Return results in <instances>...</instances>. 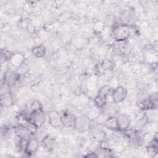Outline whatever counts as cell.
<instances>
[{"instance_id": "cell-15", "label": "cell", "mask_w": 158, "mask_h": 158, "mask_svg": "<svg viewBox=\"0 0 158 158\" xmlns=\"http://www.w3.org/2000/svg\"><path fill=\"white\" fill-rule=\"evenodd\" d=\"M147 152L148 155L151 157H154L157 153V140L155 138L150 143V144L147 147Z\"/></svg>"}, {"instance_id": "cell-11", "label": "cell", "mask_w": 158, "mask_h": 158, "mask_svg": "<svg viewBox=\"0 0 158 158\" xmlns=\"http://www.w3.org/2000/svg\"><path fill=\"white\" fill-rule=\"evenodd\" d=\"M38 148V141L35 138H30L28 139L26 149L25 152L28 154H32L35 153Z\"/></svg>"}, {"instance_id": "cell-21", "label": "cell", "mask_w": 158, "mask_h": 158, "mask_svg": "<svg viewBox=\"0 0 158 158\" xmlns=\"http://www.w3.org/2000/svg\"><path fill=\"white\" fill-rule=\"evenodd\" d=\"M101 67L104 70H109L113 66V62L109 59H104L102 61L101 64Z\"/></svg>"}, {"instance_id": "cell-16", "label": "cell", "mask_w": 158, "mask_h": 158, "mask_svg": "<svg viewBox=\"0 0 158 158\" xmlns=\"http://www.w3.org/2000/svg\"><path fill=\"white\" fill-rule=\"evenodd\" d=\"M32 53L36 57H43L46 54V48L42 44L35 46L32 49Z\"/></svg>"}, {"instance_id": "cell-14", "label": "cell", "mask_w": 158, "mask_h": 158, "mask_svg": "<svg viewBox=\"0 0 158 158\" xmlns=\"http://www.w3.org/2000/svg\"><path fill=\"white\" fill-rule=\"evenodd\" d=\"M15 132L20 138L26 139L30 135L31 133L28 127L22 125H20L15 128Z\"/></svg>"}, {"instance_id": "cell-13", "label": "cell", "mask_w": 158, "mask_h": 158, "mask_svg": "<svg viewBox=\"0 0 158 158\" xmlns=\"http://www.w3.org/2000/svg\"><path fill=\"white\" fill-rule=\"evenodd\" d=\"M10 60L13 66L19 67L22 64H23L24 56L21 54L16 53L11 55L10 57Z\"/></svg>"}, {"instance_id": "cell-3", "label": "cell", "mask_w": 158, "mask_h": 158, "mask_svg": "<svg viewBox=\"0 0 158 158\" xmlns=\"http://www.w3.org/2000/svg\"><path fill=\"white\" fill-rule=\"evenodd\" d=\"M110 91L107 86H104L99 91L98 95L94 98V101L97 107L102 108L107 103V96Z\"/></svg>"}, {"instance_id": "cell-19", "label": "cell", "mask_w": 158, "mask_h": 158, "mask_svg": "<svg viewBox=\"0 0 158 158\" xmlns=\"http://www.w3.org/2000/svg\"><path fill=\"white\" fill-rule=\"evenodd\" d=\"M104 108V112L106 114L108 115L109 117L111 116H115L114 114H116L117 113V109L112 106H106V105L102 107Z\"/></svg>"}, {"instance_id": "cell-4", "label": "cell", "mask_w": 158, "mask_h": 158, "mask_svg": "<svg viewBox=\"0 0 158 158\" xmlns=\"http://www.w3.org/2000/svg\"><path fill=\"white\" fill-rule=\"evenodd\" d=\"M45 122V114L43 110L31 112L30 115V123L34 125L36 128L41 127Z\"/></svg>"}, {"instance_id": "cell-6", "label": "cell", "mask_w": 158, "mask_h": 158, "mask_svg": "<svg viewBox=\"0 0 158 158\" xmlns=\"http://www.w3.org/2000/svg\"><path fill=\"white\" fill-rule=\"evenodd\" d=\"M49 123L54 128L60 126L62 124L61 115L56 110H52L48 113Z\"/></svg>"}, {"instance_id": "cell-7", "label": "cell", "mask_w": 158, "mask_h": 158, "mask_svg": "<svg viewBox=\"0 0 158 158\" xmlns=\"http://www.w3.org/2000/svg\"><path fill=\"white\" fill-rule=\"evenodd\" d=\"M118 123V130L126 131L130 127L131 120L126 114H120L117 117Z\"/></svg>"}, {"instance_id": "cell-9", "label": "cell", "mask_w": 158, "mask_h": 158, "mask_svg": "<svg viewBox=\"0 0 158 158\" xmlns=\"http://www.w3.org/2000/svg\"><path fill=\"white\" fill-rule=\"evenodd\" d=\"M75 117L69 112H65L61 115L62 124L65 127H70L74 125Z\"/></svg>"}, {"instance_id": "cell-10", "label": "cell", "mask_w": 158, "mask_h": 158, "mask_svg": "<svg viewBox=\"0 0 158 158\" xmlns=\"http://www.w3.org/2000/svg\"><path fill=\"white\" fill-rule=\"evenodd\" d=\"M112 48L114 52L116 54H122L127 49L126 41H115L113 43Z\"/></svg>"}, {"instance_id": "cell-2", "label": "cell", "mask_w": 158, "mask_h": 158, "mask_svg": "<svg viewBox=\"0 0 158 158\" xmlns=\"http://www.w3.org/2000/svg\"><path fill=\"white\" fill-rule=\"evenodd\" d=\"M73 127L79 132H86L88 131L91 127L90 120L88 117L81 115L75 118Z\"/></svg>"}, {"instance_id": "cell-12", "label": "cell", "mask_w": 158, "mask_h": 158, "mask_svg": "<svg viewBox=\"0 0 158 158\" xmlns=\"http://www.w3.org/2000/svg\"><path fill=\"white\" fill-rule=\"evenodd\" d=\"M104 126L109 130H118L117 118L115 116L109 117L104 122Z\"/></svg>"}, {"instance_id": "cell-17", "label": "cell", "mask_w": 158, "mask_h": 158, "mask_svg": "<svg viewBox=\"0 0 158 158\" xmlns=\"http://www.w3.org/2000/svg\"><path fill=\"white\" fill-rule=\"evenodd\" d=\"M20 74L19 72H11L9 74H7L6 77V83H7L9 86L14 84L19 78Z\"/></svg>"}, {"instance_id": "cell-18", "label": "cell", "mask_w": 158, "mask_h": 158, "mask_svg": "<svg viewBox=\"0 0 158 158\" xmlns=\"http://www.w3.org/2000/svg\"><path fill=\"white\" fill-rule=\"evenodd\" d=\"M42 144L46 149L48 151H51L53 149L54 146V139L50 136L48 135L43 139Z\"/></svg>"}, {"instance_id": "cell-8", "label": "cell", "mask_w": 158, "mask_h": 158, "mask_svg": "<svg viewBox=\"0 0 158 158\" xmlns=\"http://www.w3.org/2000/svg\"><path fill=\"white\" fill-rule=\"evenodd\" d=\"M8 88L5 90L1 89V104L4 107H9L12 105L14 102L12 95Z\"/></svg>"}, {"instance_id": "cell-20", "label": "cell", "mask_w": 158, "mask_h": 158, "mask_svg": "<svg viewBox=\"0 0 158 158\" xmlns=\"http://www.w3.org/2000/svg\"><path fill=\"white\" fill-rule=\"evenodd\" d=\"M31 112H38L42 110V106L40 102L38 100L34 101L31 105Z\"/></svg>"}, {"instance_id": "cell-5", "label": "cell", "mask_w": 158, "mask_h": 158, "mask_svg": "<svg viewBox=\"0 0 158 158\" xmlns=\"http://www.w3.org/2000/svg\"><path fill=\"white\" fill-rule=\"evenodd\" d=\"M127 91L125 88L119 86L117 87L112 93L113 101L115 103H119L122 102L127 97Z\"/></svg>"}, {"instance_id": "cell-1", "label": "cell", "mask_w": 158, "mask_h": 158, "mask_svg": "<svg viewBox=\"0 0 158 158\" xmlns=\"http://www.w3.org/2000/svg\"><path fill=\"white\" fill-rule=\"evenodd\" d=\"M131 32L130 27L127 24L115 26L112 30L113 37L115 41H126Z\"/></svg>"}]
</instances>
